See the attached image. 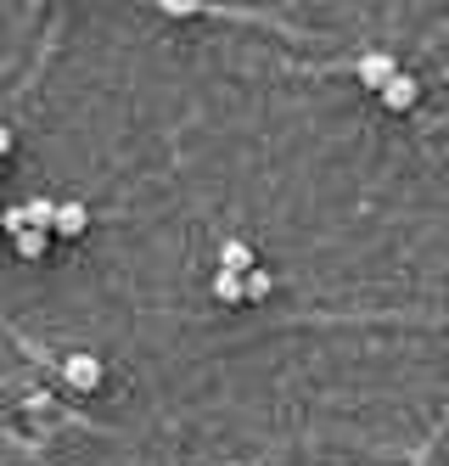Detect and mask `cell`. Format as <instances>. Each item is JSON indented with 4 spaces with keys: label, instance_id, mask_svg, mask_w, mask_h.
<instances>
[{
    "label": "cell",
    "instance_id": "6da1fadb",
    "mask_svg": "<svg viewBox=\"0 0 449 466\" xmlns=\"http://www.w3.org/2000/svg\"><path fill=\"white\" fill-rule=\"evenodd\" d=\"M62 382L74 388V393H96L101 388V360L96 354H67L62 360Z\"/></svg>",
    "mask_w": 449,
    "mask_h": 466
},
{
    "label": "cell",
    "instance_id": "7a4b0ae2",
    "mask_svg": "<svg viewBox=\"0 0 449 466\" xmlns=\"http://www.w3.org/2000/svg\"><path fill=\"white\" fill-rule=\"evenodd\" d=\"M354 74H360L365 90H383V85L399 74V62H393V51H365V56L354 62Z\"/></svg>",
    "mask_w": 449,
    "mask_h": 466
},
{
    "label": "cell",
    "instance_id": "3957f363",
    "mask_svg": "<svg viewBox=\"0 0 449 466\" xmlns=\"http://www.w3.org/2000/svg\"><path fill=\"white\" fill-rule=\"evenodd\" d=\"M376 96H383V102H388L393 113H410V107H416V96H422V90H416V79H410V74H393V79H388L383 90H376Z\"/></svg>",
    "mask_w": 449,
    "mask_h": 466
},
{
    "label": "cell",
    "instance_id": "277c9868",
    "mask_svg": "<svg viewBox=\"0 0 449 466\" xmlns=\"http://www.w3.org/2000/svg\"><path fill=\"white\" fill-rule=\"evenodd\" d=\"M85 230H90L85 203H56V237H85Z\"/></svg>",
    "mask_w": 449,
    "mask_h": 466
},
{
    "label": "cell",
    "instance_id": "5b68a950",
    "mask_svg": "<svg viewBox=\"0 0 449 466\" xmlns=\"http://www.w3.org/2000/svg\"><path fill=\"white\" fill-rule=\"evenodd\" d=\"M214 298L219 304H241V298H248V270H219L214 276Z\"/></svg>",
    "mask_w": 449,
    "mask_h": 466
},
{
    "label": "cell",
    "instance_id": "8992f818",
    "mask_svg": "<svg viewBox=\"0 0 449 466\" xmlns=\"http://www.w3.org/2000/svg\"><path fill=\"white\" fill-rule=\"evenodd\" d=\"M46 242H51V230H40V225H23V230H12V248H17V258H40V253H46Z\"/></svg>",
    "mask_w": 449,
    "mask_h": 466
},
{
    "label": "cell",
    "instance_id": "52a82bcc",
    "mask_svg": "<svg viewBox=\"0 0 449 466\" xmlns=\"http://www.w3.org/2000/svg\"><path fill=\"white\" fill-rule=\"evenodd\" d=\"M219 270H253V248L241 237H225L219 242Z\"/></svg>",
    "mask_w": 449,
    "mask_h": 466
},
{
    "label": "cell",
    "instance_id": "ba28073f",
    "mask_svg": "<svg viewBox=\"0 0 449 466\" xmlns=\"http://www.w3.org/2000/svg\"><path fill=\"white\" fill-rule=\"evenodd\" d=\"M28 225H40V230H56V203H51V197H28Z\"/></svg>",
    "mask_w": 449,
    "mask_h": 466
},
{
    "label": "cell",
    "instance_id": "9c48e42d",
    "mask_svg": "<svg viewBox=\"0 0 449 466\" xmlns=\"http://www.w3.org/2000/svg\"><path fill=\"white\" fill-rule=\"evenodd\" d=\"M275 292V276L270 270H248V298H270Z\"/></svg>",
    "mask_w": 449,
    "mask_h": 466
},
{
    "label": "cell",
    "instance_id": "30bf717a",
    "mask_svg": "<svg viewBox=\"0 0 449 466\" xmlns=\"http://www.w3.org/2000/svg\"><path fill=\"white\" fill-rule=\"evenodd\" d=\"M23 225H28V208H23V203L0 208V230H23Z\"/></svg>",
    "mask_w": 449,
    "mask_h": 466
},
{
    "label": "cell",
    "instance_id": "8fae6325",
    "mask_svg": "<svg viewBox=\"0 0 449 466\" xmlns=\"http://www.w3.org/2000/svg\"><path fill=\"white\" fill-rule=\"evenodd\" d=\"M158 6H163L168 17H191V12H202V0H158Z\"/></svg>",
    "mask_w": 449,
    "mask_h": 466
},
{
    "label": "cell",
    "instance_id": "7c38bea8",
    "mask_svg": "<svg viewBox=\"0 0 449 466\" xmlns=\"http://www.w3.org/2000/svg\"><path fill=\"white\" fill-rule=\"evenodd\" d=\"M6 152H12V129H6V124H0V157H6Z\"/></svg>",
    "mask_w": 449,
    "mask_h": 466
},
{
    "label": "cell",
    "instance_id": "4fadbf2b",
    "mask_svg": "<svg viewBox=\"0 0 449 466\" xmlns=\"http://www.w3.org/2000/svg\"><path fill=\"white\" fill-rule=\"evenodd\" d=\"M0 169H6V157H0Z\"/></svg>",
    "mask_w": 449,
    "mask_h": 466
}]
</instances>
